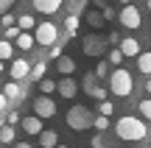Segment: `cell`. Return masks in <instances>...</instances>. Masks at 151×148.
<instances>
[{
  "label": "cell",
  "instance_id": "6da1fadb",
  "mask_svg": "<svg viewBox=\"0 0 151 148\" xmlns=\"http://www.w3.org/2000/svg\"><path fill=\"white\" fill-rule=\"evenodd\" d=\"M115 132H118V137L126 140V143H143V140L148 137V126L140 120V117H134V115H123V117H118V123H115Z\"/></svg>",
  "mask_w": 151,
  "mask_h": 148
},
{
  "label": "cell",
  "instance_id": "7a4b0ae2",
  "mask_svg": "<svg viewBox=\"0 0 151 148\" xmlns=\"http://www.w3.org/2000/svg\"><path fill=\"white\" fill-rule=\"evenodd\" d=\"M109 89H112L118 98H129V95L134 92V78H132V73L123 70V67H115L112 76H109Z\"/></svg>",
  "mask_w": 151,
  "mask_h": 148
},
{
  "label": "cell",
  "instance_id": "3957f363",
  "mask_svg": "<svg viewBox=\"0 0 151 148\" xmlns=\"http://www.w3.org/2000/svg\"><path fill=\"white\" fill-rule=\"evenodd\" d=\"M67 126L73 129V132H84V129H92L95 126V115H92L87 106H81V104H76L67 109Z\"/></svg>",
  "mask_w": 151,
  "mask_h": 148
},
{
  "label": "cell",
  "instance_id": "277c9868",
  "mask_svg": "<svg viewBox=\"0 0 151 148\" xmlns=\"http://www.w3.org/2000/svg\"><path fill=\"white\" fill-rule=\"evenodd\" d=\"M106 48H109V39L98 36V34H87V36L81 39V50H84V56H92V59L109 56V53H106Z\"/></svg>",
  "mask_w": 151,
  "mask_h": 148
},
{
  "label": "cell",
  "instance_id": "5b68a950",
  "mask_svg": "<svg viewBox=\"0 0 151 148\" xmlns=\"http://www.w3.org/2000/svg\"><path fill=\"white\" fill-rule=\"evenodd\" d=\"M34 36H37V45L53 48V45H59V28H56L53 22H39L37 31H34Z\"/></svg>",
  "mask_w": 151,
  "mask_h": 148
},
{
  "label": "cell",
  "instance_id": "8992f818",
  "mask_svg": "<svg viewBox=\"0 0 151 148\" xmlns=\"http://www.w3.org/2000/svg\"><path fill=\"white\" fill-rule=\"evenodd\" d=\"M118 20H120V25L129 28V31H134V28L143 25V20H140V9H137V6H123Z\"/></svg>",
  "mask_w": 151,
  "mask_h": 148
},
{
  "label": "cell",
  "instance_id": "52a82bcc",
  "mask_svg": "<svg viewBox=\"0 0 151 148\" xmlns=\"http://www.w3.org/2000/svg\"><path fill=\"white\" fill-rule=\"evenodd\" d=\"M34 115H39L42 120H48V117L56 115V104L50 101V95H39V98L34 101Z\"/></svg>",
  "mask_w": 151,
  "mask_h": 148
},
{
  "label": "cell",
  "instance_id": "ba28073f",
  "mask_svg": "<svg viewBox=\"0 0 151 148\" xmlns=\"http://www.w3.org/2000/svg\"><path fill=\"white\" fill-rule=\"evenodd\" d=\"M62 3L65 0H34V11H39V14H56V11L62 9Z\"/></svg>",
  "mask_w": 151,
  "mask_h": 148
},
{
  "label": "cell",
  "instance_id": "9c48e42d",
  "mask_svg": "<svg viewBox=\"0 0 151 148\" xmlns=\"http://www.w3.org/2000/svg\"><path fill=\"white\" fill-rule=\"evenodd\" d=\"M11 78H14V81L31 78V67H28L25 59H14V61H11Z\"/></svg>",
  "mask_w": 151,
  "mask_h": 148
},
{
  "label": "cell",
  "instance_id": "30bf717a",
  "mask_svg": "<svg viewBox=\"0 0 151 148\" xmlns=\"http://www.w3.org/2000/svg\"><path fill=\"white\" fill-rule=\"evenodd\" d=\"M76 92H78V84H76V78L65 76V78L59 81V95H62V98H67V101H73Z\"/></svg>",
  "mask_w": 151,
  "mask_h": 148
},
{
  "label": "cell",
  "instance_id": "8fae6325",
  "mask_svg": "<svg viewBox=\"0 0 151 148\" xmlns=\"http://www.w3.org/2000/svg\"><path fill=\"white\" fill-rule=\"evenodd\" d=\"M22 129H25L28 134H37V137H39V134L45 132V129H42V117H39V115H31V117H22Z\"/></svg>",
  "mask_w": 151,
  "mask_h": 148
},
{
  "label": "cell",
  "instance_id": "7c38bea8",
  "mask_svg": "<svg viewBox=\"0 0 151 148\" xmlns=\"http://www.w3.org/2000/svg\"><path fill=\"white\" fill-rule=\"evenodd\" d=\"M84 20H87V25H90V28H104L106 17H104V11H98V9H90V11L84 14Z\"/></svg>",
  "mask_w": 151,
  "mask_h": 148
},
{
  "label": "cell",
  "instance_id": "4fadbf2b",
  "mask_svg": "<svg viewBox=\"0 0 151 148\" xmlns=\"http://www.w3.org/2000/svg\"><path fill=\"white\" fill-rule=\"evenodd\" d=\"M56 70H59L62 76H73V73H76V59H73V56H62V59H56Z\"/></svg>",
  "mask_w": 151,
  "mask_h": 148
},
{
  "label": "cell",
  "instance_id": "5bb4252c",
  "mask_svg": "<svg viewBox=\"0 0 151 148\" xmlns=\"http://www.w3.org/2000/svg\"><path fill=\"white\" fill-rule=\"evenodd\" d=\"M120 50H123L126 56H140L143 50H140V42H137L134 36H126L123 42H120Z\"/></svg>",
  "mask_w": 151,
  "mask_h": 148
},
{
  "label": "cell",
  "instance_id": "9a60e30c",
  "mask_svg": "<svg viewBox=\"0 0 151 148\" xmlns=\"http://www.w3.org/2000/svg\"><path fill=\"white\" fill-rule=\"evenodd\" d=\"M39 145L42 148H56L59 145V134H56L53 129H45V132L39 134Z\"/></svg>",
  "mask_w": 151,
  "mask_h": 148
},
{
  "label": "cell",
  "instance_id": "2e32d148",
  "mask_svg": "<svg viewBox=\"0 0 151 148\" xmlns=\"http://www.w3.org/2000/svg\"><path fill=\"white\" fill-rule=\"evenodd\" d=\"M95 89H98V76H95V70H90V73H84V92L92 98Z\"/></svg>",
  "mask_w": 151,
  "mask_h": 148
},
{
  "label": "cell",
  "instance_id": "e0dca14e",
  "mask_svg": "<svg viewBox=\"0 0 151 148\" xmlns=\"http://www.w3.org/2000/svg\"><path fill=\"white\" fill-rule=\"evenodd\" d=\"M3 92H6V98H9V101H20V98H22V87H20V81H9Z\"/></svg>",
  "mask_w": 151,
  "mask_h": 148
},
{
  "label": "cell",
  "instance_id": "ac0fdd59",
  "mask_svg": "<svg viewBox=\"0 0 151 148\" xmlns=\"http://www.w3.org/2000/svg\"><path fill=\"white\" fill-rule=\"evenodd\" d=\"M78 25H81V17H78V14H67V17H65V31H67V36H76Z\"/></svg>",
  "mask_w": 151,
  "mask_h": 148
},
{
  "label": "cell",
  "instance_id": "d6986e66",
  "mask_svg": "<svg viewBox=\"0 0 151 148\" xmlns=\"http://www.w3.org/2000/svg\"><path fill=\"white\" fill-rule=\"evenodd\" d=\"M137 70L151 76V50H143V53L137 56Z\"/></svg>",
  "mask_w": 151,
  "mask_h": 148
},
{
  "label": "cell",
  "instance_id": "ffe728a7",
  "mask_svg": "<svg viewBox=\"0 0 151 148\" xmlns=\"http://www.w3.org/2000/svg\"><path fill=\"white\" fill-rule=\"evenodd\" d=\"M34 45H37V36H34V34H28V31H22L20 39H17V48H20V50H31Z\"/></svg>",
  "mask_w": 151,
  "mask_h": 148
},
{
  "label": "cell",
  "instance_id": "44dd1931",
  "mask_svg": "<svg viewBox=\"0 0 151 148\" xmlns=\"http://www.w3.org/2000/svg\"><path fill=\"white\" fill-rule=\"evenodd\" d=\"M17 25H20L22 31H37V22H34L31 14H20V17H17Z\"/></svg>",
  "mask_w": 151,
  "mask_h": 148
},
{
  "label": "cell",
  "instance_id": "7402d4cb",
  "mask_svg": "<svg viewBox=\"0 0 151 148\" xmlns=\"http://www.w3.org/2000/svg\"><path fill=\"white\" fill-rule=\"evenodd\" d=\"M39 89H42V95H53V92H59V84L53 78H42L39 81Z\"/></svg>",
  "mask_w": 151,
  "mask_h": 148
},
{
  "label": "cell",
  "instance_id": "603a6c76",
  "mask_svg": "<svg viewBox=\"0 0 151 148\" xmlns=\"http://www.w3.org/2000/svg\"><path fill=\"white\" fill-rule=\"evenodd\" d=\"M45 70H48V64H45V61H37V64H34L31 67V81H42V78H45Z\"/></svg>",
  "mask_w": 151,
  "mask_h": 148
},
{
  "label": "cell",
  "instance_id": "cb8c5ba5",
  "mask_svg": "<svg viewBox=\"0 0 151 148\" xmlns=\"http://www.w3.org/2000/svg\"><path fill=\"white\" fill-rule=\"evenodd\" d=\"M14 56V45L9 39H0V59H11Z\"/></svg>",
  "mask_w": 151,
  "mask_h": 148
},
{
  "label": "cell",
  "instance_id": "d4e9b609",
  "mask_svg": "<svg viewBox=\"0 0 151 148\" xmlns=\"http://www.w3.org/2000/svg\"><path fill=\"white\" fill-rule=\"evenodd\" d=\"M123 59H126V53L120 48H115V50H109V64H115V67H120L123 64Z\"/></svg>",
  "mask_w": 151,
  "mask_h": 148
},
{
  "label": "cell",
  "instance_id": "484cf974",
  "mask_svg": "<svg viewBox=\"0 0 151 148\" xmlns=\"http://www.w3.org/2000/svg\"><path fill=\"white\" fill-rule=\"evenodd\" d=\"M0 143H14V126H3L0 129Z\"/></svg>",
  "mask_w": 151,
  "mask_h": 148
},
{
  "label": "cell",
  "instance_id": "4316f807",
  "mask_svg": "<svg viewBox=\"0 0 151 148\" xmlns=\"http://www.w3.org/2000/svg\"><path fill=\"white\" fill-rule=\"evenodd\" d=\"M95 76L98 78H106V76H112V73H109V61H98V64H95Z\"/></svg>",
  "mask_w": 151,
  "mask_h": 148
},
{
  "label": "cell",
  "instance_id": "83f0119b",
  "mask_svg": "<svg viewBox=\"0 0 151 148\" xmlns=\"http://www.w3.org/2000/svg\"><path fill=\"white\" fill-rule=\"evenodd\" d=\"M137 109H140V115L146 117V120H151V98L148 101H137Z\"/></svg>",
  "mask_w": 151,
  "mask_h": 148
},
{
  "label": "cell",
  "instance_id": "f1b7e54d",
  "mask_svg": "<svg viewBox=\"0 0 151 148\" xmlns=\"http://www.w3.org/2000/svg\"><path fill=\"white\" fill-rule=\"evenodd\" d=\"M20 34H22V28H20V25L6 28V39H9V42H17V39H20Z\"/></svg>",
  "mask_w": 151,
  "mask_h": 148
},
{
  "label": "cell",
  "instance_id": "f546056e",
  "mask_svg": "<svg viewBox=\"0 0 151 148\" xmlns=\"http://www.w3.org/2000/svg\"><path fill=\"white\" fill-rule=\"evenodd\" d=\"M95 129L98 132H106L109 129V117L106 115H95Z\"/></svg>",
  "mask_w": 151,
  "mask_h": 148
},
{
  "label": "cell",
  "instance_id": "4dcf8cb0",
  "mask_svg": "<svg viewBox=\"0 0 151 148\" xmlns=\"http://www.w3.org/2000/svg\"><path fill=\"white\" fill-rule=\"evenodd\" d=\"M112 112H115V106H112V101H101V109H98V115H112Z\"/></svg>",
  "mask_w": 151,
  "mask_h": 148
},
{
  "label": "cell",
  "instance_id": "1f68e13d",
  "mask_svg": "<svg viewBox=\"0 0 151 148\" xmlns=\"http://www.w3.org/2000/svg\"><path fill=\"white\" fill-rule=\"evenodd\" d=\"M104 17H106V22H112L115 17H120V14H118V11L112 9V6H106V9H104Z\"/></svg>",
  "mask_w": 151,
  "mask_h": 148
},
{
  "label": "cell",
  "instance_id": "d6a6232c",
  "mask_svg": "<svg viewBox=\"0 0 151 148\" xmlns=\"http://www.w3.org/2000/svg\"><path fill=\"white\" fill-rule=\"evenodd\" d=\"M14 3H17V0H0V14H9V9Z\"/></svg>",
  "mask_w": 151,
  "mask_h": 148
},
{
  "label": "cell",
  "instance_id": "836d02e7",
  "mask_svg": "<svg viewBox=\"0 0 151 148\" xmlns=\"http://www.w3.org/2000/svg\"><path fill=\"white\" fill-rule=\"evenodd\" d=\"M11 25H17V20L11 14H3V28H11Z\"/></svg>",
  "mask_w": 151,
  "mask_h": 148
},
{
  "label": "cell",
  "instance_id": "e575fe53",
  "mask_svg": "<svg viewBox=\"0 0 151 148\" xmlns=\"http://www.w3.org/2000/svg\"><path fill=\"white\" fill-rule=\"evenodd\" d=\"M92 98H95V101H106V89H104V87H98V89H95V95H92Z\"/></svg>",
  "mask_w": 151,
  "mask_h": 148
},
{
  "label": "cell",
  "instance_id": "d590c367",
  "mask_svg": "<svg viewBox=\"0 0 151 148\" xmlns=\"http://www.w3.org/2000/svg\"><path fill=\"white\" fill-rule=\"evenodd\" d=\"M48 50H50L53 59H62V45H53V48H48Z\"/></svg>",
  "mask_w": 151,
  "mask_h": 148
},
{
  "label": "cell",
  "instance_id": "8d00e7d4",
  "mask_svg": "<svg viewBox=\"0 0 151 148\" xmlns=\"http://www.w3.org/2000/svg\"><path fill=\"white\" fill-rule=\"evenodd\" d=\"M92 148H104V137L101 134H95V137H92V143H90Z\"/></svg>",
  "mask_w": 151,
  "mask_h": 148
},
{
  "label": "cell",
  "instance_id": "74e56055",
  "mask_svg": "<svg viewBox=\"0 0 151 148\" xmlns=\"http://www.w3.org/2000/svg\"><path fill=\"white\" fill-rule=\"evenodd\" d=\"M14 123H22L20 115H17V112H9V126H14Z\"/></svg>",
  "mask_w": 151,
  "mask_h": 148
},
{
  "label": "cell",
  "instance_id": "f35d334b",
  "mask_svg": "<svg viewBox=\"0 0 151 148\" xmlns=\"http://www.w3.org/2000/svg\"><path fill=\"white\" fill-rule=\"evenodd\" d=\"M92 3H95V9H101V11H104V9H106V3H109V0H92Z\"/></svg>",
  "mask_w": 151,
  "mask_h": 148
},
{
  "label": "cell",
  "instance_id": "ab89813d",
  "mask_svg": "<svg viewBox=\"0 0 151 148\" xmlns=\"http://www.w3.org/2000/svg\"><path fill=\"white\" fill-rule=\"evenodd\" d=\"M6 104H9V98H6V92H0V112L6 109Z\"/></svg>",
  "mask_w": 151,
  "mask_h": 148
},
{
  "label": "cell",
  "instance_id": "60d3db41",
  "mask_svg": "<svg viewBox=\"0 0 151 148\" xmlns=\"http://www.w3.org/2000/svg\"><path fill=\"white\" fill-rule=\"evenodd\" d=\"M14 148H31V145H28V143H17Z\"/></svg>",
  "mask_w": 151,
  "mask_h": 148
},
{
  "label": "cell",
  "instance_id": "b9f144b4",
  "mask_svg": "<svg viewBox=\"0 0 151 148\" xmlns=\"http://www.w3.org/2000/svg\"><path fill=\"white\" fill-rule=\"evenodd\" d=\"M118 3H120V6H132V0H118Z\"/></svg>",
  "mask_w": 151,
  "mask_h": 148
},
{
  "label": "cell",
  "instance_id": "7bdbcfd3",
  "mask_svg": "<svg viewBox=\"0 0 151 148\" xmlns=\"http://www.w3.org/2000/svg\"><path fill=\"white\" fill-rule=\"evenodd\" d=\"M146 89H148V95H151V78H148V81H146Z\"/></svg>",
  "mask_w": 151,
  "mask_h": 148
},
{
  "label": "cell",
  "instance_id": "ee69618b",
  "mask_svg": "<svg viewBox=\"0 0 151 148\" xmlns=\"http://www.w3.org/2000/svg\"><path fill=\"white\" fill-rule=\"evenodd\" d=\"M0 73H3V59H0Z\"/></svg>",
  "mask_w": 151,
  "mask_h": 148
},
{
  "label": "cell",
  "instance_id": "f6af8a7d",
  "mask_svg": "<svg viewBox=\"0 0 151 148\" xmlns=\"http://www.w3.org/2000/svg\"><path fill=\"white\" fill-rule=\"evenodd\" d=\"M81 3H92V0H81Z\"/></svg>",
  "mask_w": 151,
  "mask_h": 148
},
{
  "label": "cell",
  "instance_id": "bcb514c9",
  "mask_svg": "<svg viewBox=\"0 0 151 148\" xmlns=\"http://www.w3.org/2000/svg\"><path fill=\"white\" fill-rule=\"evenodd\" d=\"M56 148H67V145H56Z\"/></svg>",
  "mask_w": 151,
  "mask_h": 148
},
{
  "label": "cell",
  "instance_id": "7dc6e473",
  "mask_svg": "<svg viewBox=\"0 0 151 148\" xmlns=\"http://www.w3.org/2000/svg\"><path fill=\"white\" fill-rule=\"evenodd\" d=\"M148 11H151V0H148Z\"/></svg>",
  "mask_w": 151,
  "mask_h": 148
}]
</instances>
